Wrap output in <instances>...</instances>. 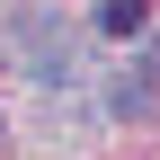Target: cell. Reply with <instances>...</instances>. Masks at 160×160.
I'll return each mask as SVG.
<instances>
[{
  "label": "cell",
  "instance_id": "obj_1",
  "mask_svg": "<svg viewBox=\"0 0 160 160\" xmlns=\"http://www.w3.org/2000/svg\"><path fill=\"white\" fill-rule=\"evenodd\" d=\"M151 27V0H98V36H142Z\"/></svg>",
  "mask_w": 160,
  "mask_h": 160
},
{
  "label": "cell",
  "instance_id": "obj_2",
  "mask_svg": "<svg viewBox=\"0 0 160 160\" xmlns=\"http://www.w3.org/2000/svg\"><path fill=\"white\" fill-rule=\"evenodd\" d=\"M107 107L125 116V125H133V116H151V80H142V71H125V80L107 89Z\"/></svg>",
  "mask_w": 160,
  "mask_h": 160
},
{
  "label": "cell",
  "instance_id": "obj_3",
  "mask_svg": "<svg viewBox=\"0 0 160 160\" xmlns=\"http://www.w3.org/2000/svg\"><path fill=\"white\" fill-rule=\"evenodd\" d=\"M151 71H160V27H151V45H142V80H151Z\"/></svg>",
  "mask_w": 160,
  "mask_h": 160
},
{
  "label": "cell",
  "instance_id": "obj_4",
  "mask_svg": "<svg viewBox=\"0 0 160 160\" xmlns=\"http://www.w3.org/2000/svg\"><path fill=\"white\" fill-rule=\"evenodd\" d=\"M0 133H9V125H0Z\"/></svg>",
  "mask_w": 160,
  "mask_h": 160
}]
</instances>
